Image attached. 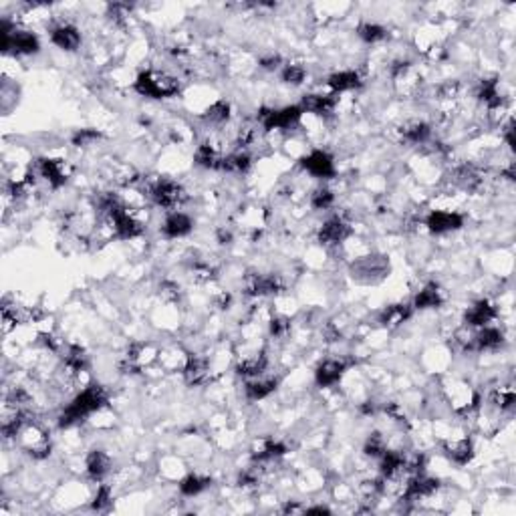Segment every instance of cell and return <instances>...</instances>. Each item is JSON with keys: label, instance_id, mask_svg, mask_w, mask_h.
<instances>
[{"label": "cell", "instance_id": "6da1fadb", "mask_svg": "<svg viewBox=\"0 0 516 516\" xmlns=\"http://www.w3.org/2000/svg\"><path fill=\"white\" fill-rule=\"evenodd\" d=\"M105 403H107L105 389L101 385H89L63 409V414L58 418V425L61 428H71L79 421L87 420L91 414L99 412Z\"/></svg>", "mask_w": 516, "mask_h": 516}, {"label": "cell", "instance_id": "7a4b0ae2", "mask_svg": "<svg viewBox=\"0 0 516 516\" xmlns=\"http://www.w3.org/2000/svg\"><path fill=\"white\" fill-rule=\"evenodd\" d=\"M135 91L150 99H170L180 93V81L166 71H143L135 81Z\"/></svg>", "mask_w": 516, "mask_h": 516}, {"label": "cell", "instance_id": "3957f363", "mask_svg": "<svg viewBox=\"0 0 516 516\" xmlns=\"http://www.w3.org/2000/svg\"><path fill=\"white\" fill-rule=\"evenodd\" d=\"M40 49L38 37L31 31H20L10 26L6 20L2 22V51L13 55H35Z\"/></svg>", "mask_w": 516, "mask_h": 516}, {"label": "cell", "instance_id": "277c9868", "mask_svg": "<svg viewBox=\"0 0 516 516\" xmlns=\"http://www.w3.org/2000/svg\"><path fill=\"white\" fill-rule=\"evenodd\" d=\"M19 444L20 448L29 454V456H33V458H47L49 454H51V440H49V434L37 425V423H31V421H26L24 425H22V430L19 432Z\"/></svg>", "mask_w": 516, "mask_h": 516}, {"label": "cell", "instance_id": "5b68a950", "mask_svg": "<svg viewBox=\"0 0 516 516\" xmlns=\"http://www.w3.org/2000/svg\"><path fill=\"white\" fill-rule=\"evenodd\" d=\"M150 196H152L153 204L159 206V208H166V210H172V208H178L180 204H184L186 200V190L173 182V180H157L153 182L152 188H150Z\"/></svg>", "mask_w": 516, "mask_h": 516}, {"label": "cell", "instance_id": "8992f818", "mask_svg": "<svg viewBox=\"0 0 516 516\" xmlns=\"http://www.w3.org/2000/svg\"><path fill=\"white\" fill-rule=\"evenodd\" d=\"M303 114L305 111L301 109V105H288V107H283V109H260L258 121H260L265 132L288 130L301 119Z\"/></svg>", "mask_w": 516, "mask_h": 516}, {"label": "cell", "instance_id": "52a82bcc", "mask_svg": "<svg viewBox=\"0 0 516 516\" xmlns=\"http://www.w3.org/2000/svg\"><path fill=\"white\" fill-rule=\"evenodd\" d=\"M38 172L49 182L51 188H61V186H65L69 182L73 168L65 159H49V157H45V159L38 162Z\"/></svg>", "mask_w": 516, "mask_h": 516}, {"label": "cell", "instance_id": "ba28073f", "mask_svg": "<svg viewBox=\"0 0 516 516\" xmlns=\"http://www.w3.org/2000/svg\"><path fill=\"white\" fill-rule=\"evenodd\" d=\"M285 290L279 274H250L247 279V292L250 297H268Z\"/></svg>", "mask_w": 516, "mask_h": 516}, {"label": "cell", "instance_id": "9c48e42d", "mask_svg": "<svg viewBox=\"0 0 516 516\" xmlns=\"http://www.w3.org/2000/svg\"><path fill=\"white\" fill-rule=\"evenodd\" d=\"M303 168L311 175L321 178V180H329V178L335 175V162L323 150H313V152L308 153L305 159H303Z\"/></svg>", "mask_w": 516, "mask_h": 516}, {"label": "cell", "instance_id": "30bf717a", "mask_svg": "<svg viewBox=\"0 0 516 516\" xmlns=\"http://www.w3.org/2000/svg\"><path fill=\"white\" fill-rule=\"evenodd\" d=\"M464 218L458 212H446V210H434L428 218H425V226L434 234H444V232H452V230L462 228Z\"/></svg>", "mask_w": 516, "mask_h": 516}, {"label": "cell", "instance_id": "8fae6325", "mask_svg": "<svg viewBox=\"0 0 516 516\" xmlns=\"http://www.w3.org/2000/svg\"><path fill=\"white\" fill-rule=\"evenodd\" d=\"M349 236H351V226L341 216H335V218L327 220L325 224L321 226V230H319V240L323 244H341Z\"/></svg>", "mask_w": 516, "mask_h": 516}, {"label": "cell", "instance_id": "7c38bea8", "mask_svg": "<svg viewBox=\"0 0 516 516\" xmlns=\"http://www.w3.org/2000/svg\"><path fill=\"white\" fill-rule=\"evenodd\" d=\"M184 377L186 383L191 387H198V385H204L210 380V363L206 357H200V355H190L186 359L184 365Z\"/></svg>", "mask_w": 516, "mask_h": 516}, {"label": "cell", "instance_id": "4fadbf2b", "mask_svg": "<svg viewBox=\"0 0 516 516\" xmlns=\"http://www.w3.org/2000/svg\"><path fill=\"white\" fill-rule=\"evenodd\" d=\"M345 371H347V363H345L343 359H327V361H323V363L317 367V371H315L317 385H321V387H331V385L341 382Z\"/></svg>", "mask_w": 516, "mask_h": 516}, {"label": "cell", "instance_id": "5bb4252c", "mask_svg": "<svg viewBox=\"0 0 516 516\" xmlns=\"http://www.w3.org/2000/svg\"><path fill=\"white\" fill-rule=\"evenodd\" d=\"M51 42L63 51H77L81 47V33L73 24H58L51 31Z\"/></svg>", "mask_w": 516, "mask_h": 516}, {"label": "cell", "instance_id": "9a60e30c", "mask_svg": "<svg viewBox=\"0 0 516 516\" xmlns=\"http://www.w3.org/2000/svg\"><path fill=\"white\" fill-rule=\"evenodd\" d=\"M497 319V308L488 301H478L470 306L464 315L466 327H486Z\"/></svg>", "mask_w": 516, "mask_h": 516}, {"label": "cell", "instance_id": "2e32d148", "mask_svg": "<svg viewBox=\"0 0 516 516\" xmlns=\"http://www.w3.org/2000/svg\"><path fill=\"white\" fill-rule=\"evenodd\" d=\"M268 367V357L265 351H254L247 357H242V361L238 363V373L247 380H256L260 377Z\"/></svg>", "mask_w": 516, "mask_h": 516}, {"label": "cell", "instance_id": "e0dca14e", "mask_svg": "<svg viewBox=\"0 0 516 516\" xmlns=\"http://www.w3.org/2000/svg\"><path fill=\"white\" fill-rule=\"evenodd\" d=\"M444 452L454 464L466 466L474 456V446L468 438H456V440H448L444 444Z\"/></svg>", "mask_w": 516, "mask_h": 516}, {"label": "cell", "instance_id": "ac0fdd59", "mask_svg": "<svg viewBox=\"0 0 516 516\" xmlns=\"http://www.w3.org/2000/svg\"><path fill=\"white\" fill-rule=\"evenodd\" d=\"M191 218L188 214H184V212H173L170 214L168 218H166V222H164V226H162V232H164V236H168V238H182V236H186L188 232L191 230Z\"/></svg>", "mask_w": 516, "mask_h": 516}, {"label": "cell", "instance_id": "d6986e66", "mask_svg": "<svg viewBox=\"0 0 516 516\" xmlns=\"http://www.w3.org/2000/svg\"><path fill=\"white\" fill-rule=\"evenodd\" d=\"M502 331L497 329V327H482L478 333L474 335V343H472V349L474 351H494L502 345Z\"/></svg>", "mask_w": 516, "mask_h": 516}, {"label": "cell", "instance_id": "ffe728a7", "mask_svg": "<svg viewBox=\"0 0 516 516\" xmlns=\"http://www.w3.org/2000/svg\"><path fill=\"white\" fill-rule=\"evenodd\" d=\"M444 305V290H441L436 283H430L425 287L421 288L420 292L416 295L414 299V308H420V311H425V308H438V306Z\"/></svg>", "mask_w": 516, "mask_h": 516}, {"label": "cell", "instance_id": "44dd1931", "mask_svg": "<svg viewBox=\"0 0 516 516\" xmlns=\"http://www.w3.org/2000/svg\"><path fill=\"white\" fill-rule=\"evenodd\" d=\"M432 137V127L425 121H412L402 127V139L412 146H423Z\"/></svg>", "mask_w": 516, "mask_h": 516}, {"label": "cell", "instance_id": "7402d4cb", "mask_svg": "<svg viewBox=\"0 0 516 516\" xmlns=\"http://www.w3.org/2000/svg\"><path fill=\"white\" fill-rule=\"evenodd\" d=\"M111 470V458L103 450H93L87 456V474L93 480L105 478Z\"/></svg>", "mask_w": 516, "mask_h": 516}, {"label": "cell", "instance_id": "603a6c76", "mask_svg": "<svg viewBox=\"0 0 516 516\" xmlns=\"http://www.w3.org/2000/svg\"><path fill=\"white\" fill-rule=\"evenodd\" d=\"M301 109L315 115H329L333 109H335V97L315 95V93H311V95L303 97Z\"/></svg>", "mask_w": 516, "mask_h": 516}, {"label": "cell", "instance_id": "cb8c5ba5", "mask_svg": "<svg viewBox=\"0 0 516 516\" xmlns=\"http://www.w3.org/2000/svg\"><path fill=\"white\" fill-rule=\"evenodd\" d=\"M327 85L331 87V91L335 93H343V91H353L361 85V77L355 71H341V73H335L327 79Z\"/></svg>", "mask_w": 516, "mask_h": 516}, {"label": "cell", "instance_id": "d4e9b609", "mask_svg": "<svg viewBox=\"0 0 516 516\" xmlns=\"http://www.w3.org/2000/svg\"><path fill=\"white\" fill-rule=\"evenodd\" d=\"M252 166V157L247 150H236L226 157H222V166L220 170L232 173H247Z\"/></svg>", "mask_w": 516, "mask_h": 516}, {"label": "cell", "instance_id": "484cf974", "mask_svg": "<svg viewBox=\"0 0 516 516\" xmlns=\"http://www.w3.org/2000/svg\"><path fill=\"white\" fill-rule=\"evenodd\" d=\"M412 317V305H391L383 308L380 323L383 327H400Z\"/></svg>", "mask_w": 516, "mask_h": 516}, {"label": "cell", "instance_id": "4316f807", "mask_svg": "<svg viewBox=\"0 0 516 516\" xmlns=\"http://www.w3.org/2000/svg\"><path fill=\"white\" fill-rule=\"evenodd\" d=\"M279 387V380H252V382L247 383V396L252 402H258V400H265L270 393H274V389Z\"/></svg>", "mask_w": 516, "mask_h": 516}, {"label": "cell", "instance_id": "83f0119b", "mask_svg": "<svg viewBox=\"0 0 516 516\" xmlns=\"http://www.w3.org/2000/svg\"><path fill=\"white\" fill-rule=\"evenodd\" d=\"M194 157H196V164L206 170H220L222 166V155L216 152V148H212L210 143H200Z\"/></svg>", "mask_w": 516, "mask_h": 516}, {"label": "cell", "instance_id": "f1b7e54d", "mask_svg": "<svg viewBox=\"0 0 516 516\" xmlns=\"http://www.w3.org/2000/svg\"><path fill=\"white\" fill-rule=\"evenodd\" d=\"M210 478L206 476H200V474H190L180 482V492L184 497H198L200 492H204L208 486H210Z\"/></svg>", "mask_w": 516, "mask_h": 516}, {"label": "cell", "instance_id": "f546056e", "mask_svg": "<svg viewBox=\"0 0 516 516\" xmlns=\"http://www.w3.org/2000/svg\"><path fill=\"white\" fill-rule=\"evenodd\" d=\"M230 119V103L220 99L216 103H212L210 107L204 114V121H208L210 125H224Z\"/></svg>", "mask_w": 516, "mask_h": 516}, {"label": "cell", "instance_id": "4dcf8cb0", "mask_svg": "<svg viewBox=\"0 0 516 516\" xmlns=\"http://www.w3.org/2000/svg\"><path fill=\"white\" fill-rule=\"evenodd\" d=\"M357 33H359V37L365 42H369V45H373V42H380L383 38L387 37V31L380 26V24H375V22H363L359 29H357Z\"/></svg>", "mask_w": 516, "mask_h": 516}, {"label": "cell", "instance_id": "1f68e13d", "mask_svg": "<svg viewBox=\"0 0 516 516\" xmlns=\"http://www.w3.org/2000/svg\"><path fill=\"white\" fill-rule=\"evenodd\" d=\"M365 454L367 456H371V458H382L383 454H385V450H387V444H385V438H383L380 432H373L367 441H365Z\"/></svg>", "mask_w": 516, "mask_h": 516}, {"label": "cell", "instance_id": "d6a6232c", "mask_svg": "<svg viewBox=\"0 0 516 516\" xmlns=\"http://www.w3.org/2000/svg\"><path fill=\"white\" fill-rule=\"evenodd\" d=\"M335 204V194L327 188H319L311 194V206L315 210H329Z\"/></svg>", "mask_w": 516, "mask_h": 516}, {"label": "cell", "instance_id": "836d02e7", "mask_svg": "<svg viewBox=\"0 0 516 516\" xmlns=\"http://www.w3.org/2000/svg\"><path fill=\"white\" fill-rule=\"evenodd\" d=\"M490 402H492V405L498 407V409H510V407L515 405L516 396L510 387H500V389H497V391L490 396Z\"/></svg>", "mask_w": 516, "mask_h": 516}, {"label": "cell", "instance_id": "e575fe53", "mask_svg": "<svg viewBox=\"0 0 516 516\" xmlns=\"http://www.w3.org/2000/svg\"><path fill=\"white\" fill-rule=\"evenodd\" d=\"M281 77H283V81H285L287 85H295V87H297V85H301V83L305 81L306 71L305 67H301V65H285Z\"/></svg>", "mask_w": 516, "mask_h": 516}, {"label": "cell", "instance_id": "d590c367", "mask_svg": "<svg viewBox=\"0 0 516 516\" xmlns=\"http://www.w3.org/2000/svg\"><path fill=\"white\" fill-rule=\"evenodd\" d=\"M99 139H101V134L97 130H79L73 135V146H77V148H89V146H93Z\"/></svg>", "mask_w": 516, "mask_h": 516}, {"label": "cell", "instance_id": "8d00e7d4", "mask_svg": "<svg viewBox=\"0 0 516 516\" xmlns=\"http://www.w3.org/2000/svg\"><path fill=\"white\" fill-rule=\"evenodd\" d=\"M462 83L460 81H446V83H441L440 85V89H438V95H440V99H444V101H454V99H458L460 93H462Z\"/></svg>", "mask_w": 516, "mask_h": 516}, {"label": "cell", "instance_id": "74e56055", "mask_svg": "<svg viewBox=\"0 0 516 516\" xmlns=\"http://www.w3.org/2000/svg\"><path fill=\"white\" fill-rule=\"evenodd\" d=\"M109 504H111V488L109 486H101L97 490L95 498H93V510L103 513V510L109 508Z\"/></svg>", "mask_w": 516, "mask_h": 516}, {"label": "cell", "instance_id": "f35d334b", "mask_svg": "<svg viewBox=\"0 0 516 516\" xmlns=\"http://www.w3.org/2000/svg\"><path fill=\"white\" fill-rule=\"evenodd\" d=\"M288 333H290V323L288 319H283V317H274L270 321V335L274 339H285Z\"/></svg>", "mask_w": 516, "mask_h": 516}, {"label": "cell", "instance_id": "ab89813d", "mask_svg": "<svg viewBox=\"0 0 516 516\" xmlns=\"http://www.w3.org/2000/svg\"><path fill=\"white\" fill-rule=\"evenodd\" d=\"M281 57L279 55H270V57H265V58H260V67L263 69H267V71H276L279 67H281Z\"/></svg>", "mask_w": 516, "mask_h": 516}, {"label": "cell", "instance_id": "60d3db41", "mask_svg": "<svg viewBox=\"0 0 516 516\" xmlns=\"http://www.w3.org/2000/svg\"><path fill=\"white\" fill-rule=\"evenodd\" d=\"M306 515H329L331 510L325 506H315V508H305Z\"/></svg>", "mask_w": 516, "mask_h": 516}]
</instances>
